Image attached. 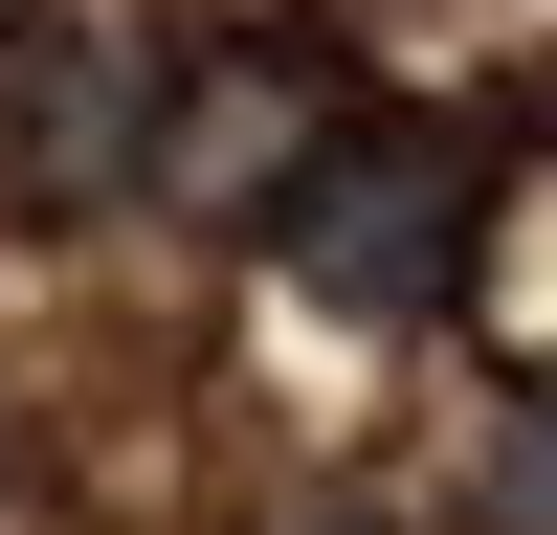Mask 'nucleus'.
<instances>
[{
	"label": "nucleus",
	"mask_w": 557,
	"mask_h": 535,
	"mask_svg": "<svg viewBox=\"0 0 557 535\" xmlns=\"http://www.w3.org/2000/svg\"><path fill=\"white\" fill-rule=\"evenodd\" d=\"M469 246H491V157L446 112H335L268 178V268H290L312 312H357V335H424V312L469 290Z\"/></svg>",
	"instance_id": "obj_1"
},
{
	"label": "nucleus",
	"mask_w": 557,
	"mask_h": 535,
	"mask_svg": "<svg viewBox=\"0 0 557 535\" xmlns=\"http://www.w3.org/2000/svg\"><path fill=\"white\" fill-rule=\"evenodd\" d=\"M157 134H178V45H157V23H45L23 89H0V157H23L45 223L134 201V178H157Z\"/></svg>",
	"instance_id": "obj_2"
},
{
	"label": "nucleus",
	"mask_w": 557,
	"mask_h": 535,
	"mask_svg": "<svg viewBox=\"0 0 557 535\" xmlns=\"http://www.w3.org/2000/svg\"><path fill=\"white\" fill-rule=\"evenodd\" d=\"M491 535H557V380L491 401Z\"/></svg>",
	"instance_id": "obj_3"
},
{
	"label": "nucleus",
	"mask_w": 557,
	"mask_h": 535,
	"mask_svg": "<svg viewBox=\"0 0 557 535\" xmlns=\"http://www.w3.org/2000/svg\"><path fill=\"white\" fill-rule=\"evenodd\" d=\"M290 535H380V513H290Z\"/></svg>",
	"instance_id": "obj_4"
}]
</instances>
